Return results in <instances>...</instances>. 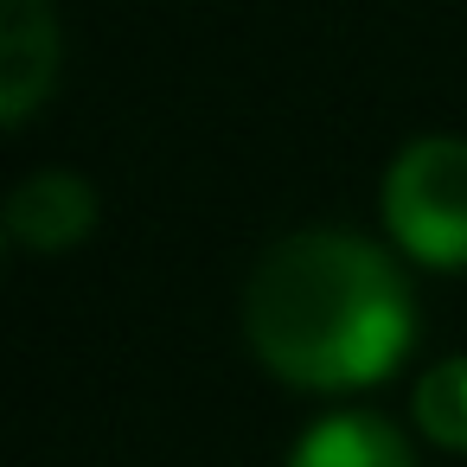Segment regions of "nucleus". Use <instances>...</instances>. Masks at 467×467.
Returning <instances> with one entry per match:
<instances>
[{"instance_id":"nucleus-1","label":"nucleus","mask_w":467,"mask_h":467,"mask_svg":"<svg viewBox=\"0 0 467 467\" xmlns=\"http://www.w3.org/2000/svg\"><path fill=\"white\" fill-rule=\"evenodd\" d=\"M244 339L295 390L346 397L384 384L416 346V295L397 250L358 231H288L244 282Z\"/></svg>"},{"instance_id":"nucleus-2","label":"nucleus","mask_w":467,"mask_h":467,"mask_svg":"<svg viewBox=\"0 0 467 467\" xmlns=\"http://www.w3.org/2000/svg\"><path fill=\"white\" fill-rule=\"evenodd\" d=\"M378 212L390 250L416 269L454 275L467 269V141L461 135H416L390 154Z\"/></svg>"},{"instance_id":"nucleus-3","label":"nucleus","mask_w":467,"mask_h":467,"mask_svg":"<svg viewBox=\"0 0 467 467\" xmlns=\"http://www.w3.org/2000/svg\"><path fill=\"white\" fill-rule=\"evenodd\" d=\"M103 218V199L84 173L71 167H39L26 173L14 192H7V212H0V224H7V237L33 256H65L78 250Z\"/></svg>"},{"instance_id":"nucleus-4","label":"nucleus","mask_w":467,"mask_h":467,"mask_svg":"<svg viewBox=\"0 0 467 467\" xmlns=\"http://www.w3.org/2000/svg\"><path fill=\"white\" fill-rule=\"evenodd\" d=\"M58 14L52 0H0V122L26 129L58 84Z\"/></svg>"},{"instance_id":"nucleus-5","label":"nucleus","mask_w":467,"mask_h":467,"mask_svg":"<svg viewBox=\"0 0 467 467\" xmlns=\"http://www.w3.org/2000/svg\"><path fill=\"white\" fill-rule=\"evenodd\" d=\"M288 467H416V454H410V435L390 416H378V410H327L295 435Z\"/></svg>"},{"instance_id":"nucleus-6","label":"nucleus","mask_w":467,"mask_h":467,"mask_svg":"<svg viewBox=\"0 0 467 467\" xmlns=\"http://www.w3.org/2000/svg\"><path fill=\"white\" fill-rule=\"evenodd\" d=\"M410 422H416L435 448L467 454V352L435 358V365L416 378V390H410Z\"/></svg>"}]
</instances>
